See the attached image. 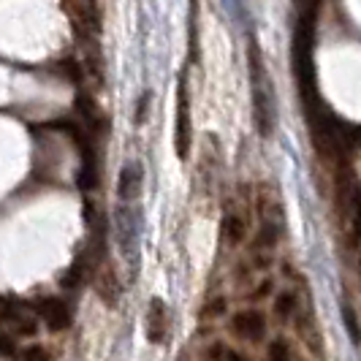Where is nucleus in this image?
Here are the masks:
<instances>
[{
	"label": "nucleus",
	"instance_id": "obj_1",
	"mask_svg": "<svg viewBox=\"0 0 361 361\" xmlns=\"http://www.w3.org/2000/svg\"><path fill=\"white\" fill-rule=\"evenodd\" d=\"M312 47H315V8H305L296 22L293 33V71L299 79V87L305 95V104L318 106L315 98V63H312Z\"/></svg>",
	"mask_w": 361,
	"mask_h": 361
},
{
	"label": "nucleus",
	"instance_id": "obj_2",
	"mask_svg": "<svg viewBox=\"0 0 361 361\" xmlns=\"http://www.w3.org/2000/svg\"><path fill=\"white\" fill-rule=\"evenodd\" d=\"M114 228H117V245L123 250V258L130 264V269L139 267V228H142V215L133 207H120L114 212Z\"/></svg>",
	"mask_w": 361,
	"mask_h": 361
},
{
	"label": "nucleus",
	"instance_id": "obj_3",
	"mask_svg": "<svg viewBox=\"0 0 361 361\" xmlns=\"http://www.w3.org/2000/svg\"><path fill=\"white\" fill-rule=\"evenodd\" d=\"M193 145V126H190V92L188 79L182 76L177 85V117H174V152L180 161H188Z\"/></svg>",
	"mask_w": 361,
	"mask_h": 361
},
{
	"label": "nucleus",
	"instance_id": "obj_4",
	"mask_svg": "<svg viewBox=\"0 0 361 361\" xmlns=\"http://www.w3.org/2000/svg\"><path fill=\"white\" fill-rule=\"evenodd\" d=\"M231 331L245 343H264V337H267V315L261 310H239L231 318Z\"/></svg>",
	"mask_w": 361,
	"mask_h": 361
},
{
	"label": "nucleus",
	"instance_id": "obj_5",
	"mask_svg": "<svg viewBox=\"0 0 361 361\" xmlns=\"http://www.w3.org/2000/svg\"><path fill=\"white\" fill-rule=\"evenodd\" d=\"M33 307H36L38 318L47 324L49 331H63V329H68V326H71V310H68V305H66L60 296L38 299Z\"/></svg>",
	"mask_w": 361,
	"mask_h": 361
},
{
	"label": "nucleus",
	"instance_id": "obj_6",
	"mask_svg": "<svg viewBox=\"0 0 361 361\" xmlns=\"http://www.w3.org/2000/svg\"><path fill=\"white\" fill-rule=\"evenodd\" d=\"M142 185H145V169L142 163L130 161L120 169V177H117V199L123 204H130L142 196Z\"/></svg>",
	"mask_w": 361,
	"mask_h": 361
},
{
	"label": "nucleus",
	"instance_id": "obj_7",
	"mask_svg": "<svg viewBox=\"0 0 361 361\" xmlns=\"http://www.w3.org/2000/svg\"><path fill=\"white\" fill-rule=\"evenodd\" d=\"M166 334H169V307L163 299L152 296L147 307V337L152 345H161L166 343Z\"/></svg>",
	"mask_w": 361,
	"mask_h": 361
},
{
	"label": "nucleus",
	"instance_id": "obj_8",
	"mask_svg": "<svg viewBox=\"0 0 361 361\" xmlns=\"http://www.w3.org/2000/svg\"><path fill=\"white\" fill-rule=\"evenodd\" d=\"M95 290H98V296H101V302H104L106 307H117V302H120V280H117L114 271L111 269L98 271V277H95Z\"/></svg>",
	"mask_w": 361,
	"mask_h": 361
},
{
	"label": "nucleus",
	"instance_id": "obj_9",
	"mask_svg": "<svg viewBox=\"0 0 361 361\" xmlns=\"http://www.w3.org/2000/svg\"><path fill=\"white\" fill-rule=\"evenodd\" d=\"M274 315H277V321L280 324H288L290 318L299 312V293L296 290H280L277 296H274Z\"/></svg>",
	"mask_w": 361,
	"mask_h": 361
},
{
	"label": "nucleus",
	"instance_id": "obj_10",
	"mask_svg": "<svg viewBox=\"0 0 361 361\" xmlns=\"http://www.w3.org/2000/svg\"><path fill=\"white\" fill-rule=\"evenodd\" d=\"M350 201V228H353V242H361V182H353L348 190Z\"/></svg>",
	"mask_w": 361,
	"mask_h": 361
},
{
	"label": "nucleus",
	"instance_id": "obj_11",
	"mask_svg": "<svg viewBox=\"0 0 361 361\" xmlns=\"http://www.w3.org/2000/svg\"><path fill=\"white\" fill-rule=\"evenodd\" d=\"M223 231H226V239H228L231 245H242V242L247 239V223L239 215H228L223 220Z\"/></svg>",
	"mask_w": 361,
	"mask_h": 361
},
{
	"label": "nucleus",
	"instance_id": "obj_12",
	"mask_svg": "<svg viewBox=\"0 0 361 361\" xmlns=\"http://www.w3.org/2000/svg\"><path fill=\"white\" fill-rule=\"evenodd\" d=\"M267 361H293V350L286 337H274L267 348Z\"/></svg>",
	"mask_w": 361,
	"mask_h": 361
},
{
	"label": "nucleus",
	"instance_id": "obj_13",
	"mask_svg": "<svg viewBox=\"0 0 361 361\" xmlns=\"http://www.w3.org/2000/svg\"><path fill=\"white\" fill-rule=\"evenodd\" d=\"M343 324H345V331H348V337H350V343L353 345H361V326H359V318H356V312L353 307H343Z\"/></svg>",
	"mask_w": 361,
	"mask_h": 361
},
{
	"label": "nucleus",
	"instance_id": "obj_14",
	"mask_svg": "<svg viewBox=\"0 0 361 361\" xmlns=\"http://www.w3.org/2000/svg\"><path fill=\"white\" fill-rule=\"evenodd\" d=\"M226 310H228V302H226V296H215V299H209V302L201 307V318L212 321V318H220Z\"/></svg>",
	"mask_w": 361,
	"mask_h": 361
},
{
	"label": "nucleus",
	"instance_id": "obj_15",
	"mask_svg": "<svg viewBox=\"0 0 361 361\" xmlns=\"http://www.w3.org/2000/svg\"><path fill=\"white\" fill-rule=\"evenodd\" d=\"M17 361H49V353L41 345H27L17 353Z\"/></svg>",
	"mask_w": 361,
	"mask_h": 361
},
{
	"label": "nucleus",
	"instance_id": "obj_16",
	"mask_svg": "<svg viewBox=\"0 0 361 361\" xmlns=\"http://www.w3.org/2000/svg\"><path fill=\"white\" fill-rule=\"evenodd\" d=\"M149 98H152V92H145V95L139 98V106H136V114H133V123H136V126H145V123H147V111H149Z\"/></svg>",
	"mask_w": 361,
	"mask_h": 361
},
{
	"label": "nucleus",
	"instance_id": "obj_17",
	"mask_svg": "<svg viewBox=\"0 0 361 361\" xmlns=\"http://www.w3.org/2000/svg\"><path fill=\"white\" fill-rule=\"evenodd\" d=\"M14 350H17L14 340L8 334H0V356H14Z\"/></svg>",
	"mask_w": 361,
	"mask_h": 361
},
{
	"label": "nucleus",
	"instance_id": "obj_18",
	"mask_svg": "<svg viewBox=\"0 0 361 361\" xmlns=\"http://www.w3.org/2000/svg\"><path fill=\"white\" fill-rule=\"evenodd\" d=\"M271 288H274V283H271L269 277H267V280H264V283H261V286L255 288L253 299H255V302H261V299H267V293H271Z\"/></svg>",
	"mask_w": 361,
	"mask_h": 361
},
{
	"label": "nucleus",
	"instance_id": "obj_19",
	"mask_svg": "<svg viewBox=\"0 0 361 361\" xmlns=\"http://www.w3.org/2000/svg\"><path fill=\"white\" fill-rule=\"evenodd\" d=\"M223 361H250L245 353H239L234 348H226V353H223Z\"/></svg>",
	"mask_w": 361,
	"mask_h": 361
},
{
	"label": "nucleus",
	"instance_id": "obj_20",
	"mask_svg": "<svg viewBox=\"0 0 361 361\" xmlns=\"http://www.w3.org/2000/svg\"><path fill=\"white\" fill-rule=\"evenodd\" d=\"M359 271H361V258H359Z\"/></svg>",
	"mask_w": 361,
	"mask_h": 361
}]
</instances>
